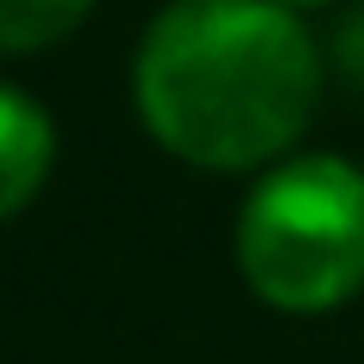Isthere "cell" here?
I'll use <instances>...</instances> for the list:
<instances>
[{
	"instance_id": "1",
	"label": "cell",
	"mask_w": 364,
	"mask_h": 364,
	"mask_svg": "<svg viewBox=\"0 0 364 364\" xmlns=\"http://www.w3.org/2000/svg\"><path fill=\"white\" fill-rule=\"evenodd\" d=\"M316 91L322 67L304 25L267 0H176L134 61L146 128L207 170H243L291 146Z\"/></svg>"
},
{
	"instance_id": "2",
	"label": "cell",
	"mask_w": 364,
	"mask_h": 364,
	"mask_svg": "<svg viewBox=\"0 0 364 364\" xmlns=\"http://www.w3.org/2000/svg\"><path fill=\"white\" fill-rule=\"evenodd\" d=\"M237 267L279 310H328L364 286V176L340 158L279 164L237 219Z\"/></svg>"
},
{
	"instance_id": "3",
	"label": "cell",
	"mask_w": 364,
	"mask_h": 364,
	"mask_svg": "<svg viewBox=\"0 0 364 364\" xmlns=\"http://www.w3.org/2000/svg\"><path fill=\"white\" fill-rule=\"evenodd\" d=\"M49 152H55L49 116L31 104L25 91H6V97H0V176H6L0 207L6 213H18L31 200V188H37L43 170H49Z\"/></svg>"
},
{
	"instance_id": "4",
	"label": "cell",
	"mask_w": 364,
	"mask_h": 364,
	"mask_svg": "<svg viewBox=\"0 0 364 364\" xmlns=\"http://www.w3.org/2000/svg\"><path fill=\"white\" fill-rule=\"evenodd\" d=\"M91 0H0V43L6 49H37L55 43L85 18Z\"/></svg>"
}]
</instances>
